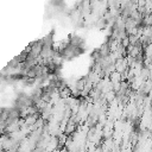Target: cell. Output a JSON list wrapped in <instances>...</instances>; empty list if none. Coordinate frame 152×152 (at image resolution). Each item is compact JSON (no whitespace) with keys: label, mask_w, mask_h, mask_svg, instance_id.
<instances>
[{"label":"cell","mask_w":152,"mask_h":152,"mask_svg":"<svg viewBox=\"0 0 152 152\" xmlns=\"http://www.w3.org/2000/svg\"><path fill=\"white\" fill-rule=\"evenodd\" d=\"M141 25H144V26H152V13L144 14Z\"/></svg>","instance_id":"obj_1"},{"label":"cell","mask_w":152,"mask_h":152,"mask_svg":"<svg viewBox=\"0 0 152 152\" xmlns=\"http://www.w3.org/2000/svg\"><path fill=\"white\" fill-rule=\"evenodd\" d=\"M148 76H150V70L142 65L141 68V72H140V77H142V80H148Z\"/></svg>","instance_id":"obj_2"},{"label":"cell","mask_w":152,"mask_h":152,"mask_svg":"<svg viewBox=\"0 0 152 152\" xmlns=\"http://www.w3.org/2000/svg\"><path fill=\"white\" fill-rule=\"evenodd\" d=\"M121 45H122L124 48H127L128 45H131V43H129V39H128V36H127V37H125L124 39H121Z\"/></svg>","instance_id":"obj_3"},{"label":"cell","mask_w":152,"mask_h":152,"mask_svg":"<svg viewBox=\"0 0 152 152\" xmlns=\"http://www.w3.org/2000/svg\"><path fill=\"white\" fill-rule=\"evenodd\" d=\"M147 131H148V132L152 134V120L150 121V124H148V126H147Z\"/></svg>","instance_id":"obj_4"}]
</instances>
